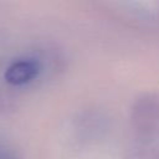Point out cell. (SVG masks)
<instances>
[{
  "instance_id": "7a4b0ae2",
  "label": "cell",
  "mask_w": 159,
  "mask_h": 159,
  "mask_svg": "<svg viewBox=\"0 0 159 159\" xmlns=\"http://www.w3.org/2000/svg\"><path fill=\"white\" fill-rule=\"evenodd\" d=\"M0 159H12V158L9 157V155H6V154H5V155L2 154V155H0Z\"/></svg>"
},
{
  "instance_id": "6da1fadb",
  "label": "cell",
  "mask_w": 159,
  "mask_h": 159,
  "mask_svg": "<svg viewBox=\"0 0 159 159\" xmlns=\"http://www.w3.org/2000/svg\"><path fill=\"white\" fill-rule=\"evenodd\" d=\"M41 71V65L37 60L25 58L12 62L5 71L4 78L9 84L22 86L34 81Z\"/></svg>"
}]
</instances>
